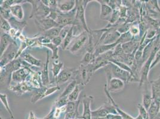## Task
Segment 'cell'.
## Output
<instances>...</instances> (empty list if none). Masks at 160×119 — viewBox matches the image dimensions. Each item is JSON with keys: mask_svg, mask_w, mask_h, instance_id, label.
<instances>
[{"mask_svg": "<svg viewBox=\"0 0 160 119\" xmlns=\"http://www.w3.org/2000/svg\"><path fill=\"white\" fill-rule=\"evenodd\" d=\"M34 20L38 30L41 32L47 31L48 30L52 29L53 27L60 26L56 21H54L52 19H50L48 17H46L45 19H42L40 20L34 19Z\"/></svg>", "mask_w": 160, "mask_h": 119, "instance_id": "13", "label": "cell"}, {"mask_svg": "<svg viewBox=\"0 0 160 119\" xmlns=\"http://www.w3.org/2000/svg\"><path fill=\"white\" fill-rule=\"evenodd\" d=\"M133 40V36L132 35L131 33H130L129 31H128L127 32L121 34L120 38H118V40H117V42L118 44H122L128 42H130Z\"/></svg>", "mask_w": 160, "mask_h": 119, "instance_id": "39", "label": "cell"}, {"mask_svg": "<svg viewBox=\"0 0 160 119\" xmlns=\"http://www.w3.org/2000/svg\"><path fill=\"white\" fill-rule=\"evenodd\" d=\"M76 1L75 0H64L58 1V9L60 12L66 13L73 10L76 7Z\"/></svg>", "mask_w": 160, "mask_h": 119, "instance_id": "17", "label": "cell"}, {"mask_svg": "<svg viewBox=\"0 0 160 119\" xmlns=\"http://www.w3.org/2000/svg\"><path fill=\"white\" fill-rule=\"evenodd\" d=\"M155 39H156V37L148 44V45L145 48V49L143 50V63L147 61V60L148 59V58L149 57L150 55L151 54V53L153 51L154 46L155 45Z\"/></svg>", "mask_w": 160, "mask_h": 119, "instance_id": "33", "label": "cell"}, {"mask_svg": "<svg viewBox=\"0 0 160 119\" xmlns=\"http://www.w3.org/2000/svg\"><path fill=\"white\" fill-rule=\"evenodd\" d=\"M28 119H37V117L35 116V114L33 113L32 111L29 112V117Z\"/></svg>", "mask_w": 160, "mask_h": 119, "instance_id": "47", "label": "cell"}, {"mask_svg": "<svg viewBox=\"0 0 160 119\" xmlns=\"http://www.w3.org/2000/svg\"><path fill=\"white\" fill-rule=\"evenodd\" d=\"M150 85L152 99L160 107V76L157 79L151 81Z\"/></svg>", "mask_w": 160, "mask_h": 119, "instance_id": "18", "label": "cell"}, {"mask_svg": "<svg viewBox=\"0 0 160 119\" xmlns=\"http://www.w3.org/2000/svg\"><path fill=\"white\" fill-rule=\"evenodd\" d=\"M105 86L109 93H118L124 89L125 82L119 79L112 78L109 81L107 82Z\"/></svg>", "mask_w": 160, "mask_h": 119, "instance_id": "15", "label": "cell"}, {"mask_svg": "<svg viewBox=\"0 0 160 119\" xmlns=\"http://www.w3.org/2000/svg\"><path fill=\"white\" fill-rule=\"evenodd\" d=\"M160 107L154 101H152V104L148 110L150 119H155L160 114Z\"/></svg>", "mask_w": 160, "mask_h": 119, "instance_id": "35", "label": "cell"}, {"mask_svg": "<svg viewBox=\"0 0 160 119\" xmlns=\"http://www.w3.org/2000/svg\"><path fill=\"white\" fill-rule=\"evenodd\" d=\"M19 46L20 45H19L18 41L15 40H14L8 46L3 55L1 56L0 68L5 66L7 64L16 59L19 49Z\"/></svg>", "mask_w": 160, "mask_h": 119, "instance_id": "6", "label": "cell"}, {"mask_svg": "<svg viewBox=\"0 0 160 119\" xmlns=\"http://www.w3.org/2000/svg\"><path fill=\"white\" fill-rule=\"evenodd\" d=\"M76 70H75V69L73 68L65 67L63 69L54 80V82L56 83V85L60 86L61 85L67 83L70 79L72 78V77L75 76Z\"/></svg>", "mask_w": 160, "mask_h": 119, "instance_id": "10", "label": "cell"}, {"mask_svg": "<svg viewBox=\"0 0 160 119\" xmlns=\"http://www.w3.org/2000/svg\"><path fill=\"white\" fill-rule=\"evenodd\" d=\"M84 85L81 83H78V85L76 86L75 88L74 89L72 93H71L68 97L69 101H77L79 99V96L80 93L84 89Z\"/></svg>", "mask_w": 160, "mask_h": 119, "instance_id": "32", "label": "cell"}, {"mask_svg": "<svg viewBox=\"0 0 160 119\" xmlns=\"http://www.w3.org/2000/svg\"><path fill=\"white\" fill-rule=\"evenodd\" d=\"M20 59L26 61L29 64L34 67H40L41 64V61L36 59L35 57L30 54L24 51L20 56Z\"/></svg>", "mask_w": 160, "mask_h": 119, "instance_id": "25", "label": "cell"}, {"mask_svg": "<svg viewBox=\"0 0 160 119\" xmlns=\"http://www.w3.org/2000/svg\"><path fill=\"white\" fill-rule=\"evenodd\" d=\"M0 119H2V118H1H1H0Z\"/></svg>", "mask_w": 160, "mask_h": 119, "instance_id": "52", "label": "cell"}, {"mask_svg": "<svg viewBox=\"0 0 160 119\" xmlns=\"http://www.w3.org/2000/svg\"><path fill=\"white\" fill-rule=\"evenodd\" d=\"M88 33L85 31L73 40L67 50H68L72 54H77L86 44H88Z\"/></svg>", "mask_w": 160, "mask_h": 119, "instance_id": "7", "label": "cell"}, {"mask_svg": "<svg viewBox=\"0 0 160 119\" xmlns=\"http://www.w3.org/2000/svg\"><path fill=\"white\" fill-rule=\"evenodd\" d=\"M46 88L47 87L46 86H43L38 89H35V93L32 95L31 98V102L32 104H35L38 101L44 98Z\"/></svg>", "mask_w": 160, "mask_h": 119, "instance_id": "29", "label": "cell"}, {"mask_svg": "<svg viewBox=\"0 0 160 119\" xmlns=\"http://www.w3.org/2000/svg\"><path fill=\"white\" fill-rule=\"evenodd\" d=\"M14 40L10 36L9 33L2 32L1 34V42H0V55L2 56L6 51L8 46L13 42Z\"/></svg>", "mask_w": 160, "mask_h": 119, "instance_id": "22", "label": "cell"}, {"mask_svg": "<svg viewBox=\"0 0 160 119\" xmlns=\"http://www.w3.org/2000/svg\"><path fill=\"white\" fill-rule=\"evenodd\" d=\"M140 41L132 40L130 42L121 44L124 53L127 54H135L140 46Z\"/></svg>", "mask_w": 160, "mask_h": 119, "instance_id": "21", "label": "cell"}, {"mask_svg": "<svg viewBox=\"0 0 160 119\" xmlns=\"http://www.w3.org/2000/svg\"><path fill=\"white\" fill-rule=\"evenodd\" d=\"M12 16L18 20H22L24 18V11L22 3H16L10 8Z\"/></svg>", "mask_w": 160, "mask_h": 119, "instance_id": "24", "label": "cell"}, {"mask_svg": "<svg viewBox=\"0 0 160 119\" xmlns=\"http://www.w3.org/2000/svg\"><path fill=\"white\" fill-rule=\"evenodd\" d=\"M105 93H106L109 101L113 104L114 107H115V109L117 110V112H118V114L120 115V116L122 117V119H136L135 118L133 117L132 116H130V114H127V112H125L124 111H123L122 109H121L120 107L117 104V103L115 102V101L113 100L112 97L111 96L110 93H109L107 90V87L105 86Z\"/></svg>", "mask_w": 160, "mask_h": 119, "instance_id": "23", "label": "cell"}, {"mask_svg": "<svg viewBox=\"0 0 160 119\" xmlns=\"http://www.w3.org/2000/svg\"><path fill=\"white\" fill-rule=\"evenodd\" d=\"M22 60L20 58L14 60L5 66L1 68V86H10L12 76L14 72L22 68Z\"/></svg>", "mask_w": 160, "mask_h": 119, "instance_id": "3", "label": "cell"}, {"mask_svg": "<svg viewBox=\"0 0 160 119\" xmlns=\"http://www.w3.org/2000/svg\"><path fill=\"white\" fill-rule=\"evenodd\" d=\"M77 119H81V118H80V117H79V118H77Z\"/></svg>", "mask_w": 160, "mask_h": 119, "instance_id": "49", "label": "cell"}, {"mask_svg": "<svg viewBox=\"0 0 160 119\" xmlns=\"http://www.w3.org/2000/svg\"><path fill=\"white\" fill-rule=\"evenodd\" d=\"M26 81L34 89H38L44 86L41 79V72L32 71L27 78Z\"/></svg>", "mask_w": 160, "mask_h": 119, "instance_id": "14", "label": "cell"}, {"mask_svg": "<svg viewBox=\"0 0 160 119\" xmlns=\"http://www.w3.org/2000/svg\"><path fill=\"white\" fill-rule=\"evenodd\" d=\"M92 1H76V15L73 26L80 29L81 32H90V29L87 26L85 16V10L88 2Z\"/></svg>", "mask_w": 160, "mask_h": 119, "instance_id": "2", "label": "cell"}, {"mask_svg": "<svg viewBox=\"0 0 160 119\" xmlns=\"http://www.w3.org/2000/svg\"><path fill=\"white\" fill-rule=\"evenodd\" d=\"M32 6V13L29 19L40 20L47 17L50 13V9L46 6L42 1H26Z\"/></svg>", "mask_w": 160, "mask_h": 119, "instance_id": "5", "label": "cell"}, {"mask_svg": "<svg viewBox=\"0 0 160 119\" xmlns=\"http://www.w3.org/2000/svg\"><path fill=\"white\" fill-rule=\"evenodd\" d=\"M160 45L158 44V41L157 40V37L155 39V45L154 46L153 51L150 55L148 59L143 63L142 65V68L140 69V78H139V86L141 87L143 85H145L146 83H148V75H149V72L151 70V67L152 65V63L153 62V60L155 59V54L158 50L160 49Z\"/></svg>", "mask_w": 160, "mask_h": 119, "instance_id": "4", "label": "cell"}, {"mask_svg": "<svg viewBox=\"0 0 160 119\" xmlns=\"http://www.w3.org/2000/svg\"><path fill=\"white\" fill-rule=\"evenodd\" d=\"M104 68L107 76V82L112 78L119 79L125 83L130 82H139V78L126 70L122 69L120 67L115 65L112 62H109L107 66Z\"/></svg>", "mask_w": 160, "mask_h": 119, "instance_id": "1", "label": "cell"}, {"mask_svg": "<svg viewBox=\"0 0 160 119\" xmlns=\"http://www.w3.org/2000/svg\"><path fill=\"white\" fill-rule=\"evenodd\" d=\"M37 119H39V118H37Z\"/></svg>", "mask_w": 160, "mask_h": 119, "instance_id": "51", "label": "cell"}, {"mask_svg": "<svg viewBox=\"0 0 160 119\" xmlns=\"http://www.w3.org/2000/svg\"><path fill=\"white\" fill-rule=\"evenodd\" d=\"M33 70L27 67H22L20 69L14 72L12 76V83H19L26 81L27 78ZM10 83V84H11Z\"/></svg>", "mask_w": 160, "mask_h": 119, "instance_id": "12", "label": "cell"}, {"mask_svg": "<svg viewBox=\"0 0 160 119\" xmlns=\"http://www.w3.org/2000/svg\"><path fill=\"white\" fill-rule=\"evenodd\" d=\"M0 20H1V25H0L1 29L3 31V32H8L10 31V29H12L10 23L8 21V20L4 19L2 16H1Z\"/></svg>", "mask_w": 160, "mask_h": 119, "instance_id": "40", "label": "cell"}, {"mask_svg": "<svg viewBox=\"0 0 160 119\" xmlns=\"http://www.w3.org/2000/svg\"><path fill=\"white\" fill-rule=\"evenodd\" d=\"M49 63H50L49 54H48V51H47L46 60L43 65V69L41 71L42 83L43 86L46 87H49L51 84L50 82V78H49V69H48Z\"/></svg>", "mask_w": 160, "mask_h": 119, "instance_id": "20", "label": "cell"}, {"mask_svg": "<svg viewBox=\"0 0 160 119\" xmlns=\"http://www.w3.org/2000/svg\"><path fill=\"white\" fill-rule=\"evenodd\" d=\"M77 37V36L74 33V26H72L69 31L67 34L66 37L63 40V42L62 44V48L63 50H66L69 45L71 44L73 40Z\"/></svg>", "mask_w": 160, "mask_h": 119, "instance_id": "26", "label": "cell"}, {"mask_svg": "<svg viewBox=\"0 0 160 119\" xmlns=\"http://www.w3.org/2000/svg\"><path fill=\"white\" fill-rule=\"evenodd\" d=\"M136 119H143V117L141 116V115H140L139 114V115L135 118Z\"/></svg>", "mask_w": 160, "mask_h": 119, "instance_id": "48", "label": "cell"}, {"mask_svg": "<svg viewBox=\"0 0 160 119\" xmlns=\"http://www.w3.org/2000/svg\"><path fill=\"white\" fill-rule=\"evenodd\" d=\"M63 27L61 26L53 27L52 29H50L48 30L47 31H45L44 32L41 33V34L47 36L48 38H49L50 39L52 40L54 38L59 36L60 32H61Z\"/></svg>", "mask_w": 160, "mask_h": 119, "instance_id": "34", "label": "cell"}, {"mask_svg": "<svg viewBox=\"0 0 160 119\" xmlns=\"http://www.w3.org/2000/svg\"><path fill=\"white\" fill-rule=\"evenodd\" d=\"M0 99H1V101L2 103V104L5 107V108L6 109V110L9 113L11 118L12 119H14L13 114V112H12V110L10 107L8 102L7 94L4 93H0Z\"/></svg>", "mask_w": 160, "mask_h": 119, "instance_id": "37", "label": "cell"}, {"mask_svg": "<svg viewBox=\"0 0 160 119\" xmlns=\"http://www.w3.org/2000/svg\"><path fill=\"white\" fill-rule=\"evenodd\" d=\"M8 88L10 91H13L18 95H22L24 93H31L35 90L27 81L19 83L10 84Z\"/></svg>", "mask_w": 160, "mask_h": 119, "instance_id": "11", "label": "cell"}, {"mask_svg": "<svg viewBox=\"0 0 160 119\" xmlns=\"http://www.w3.org/2000/svg\"><path fill=\"white\" fill-rule=\"evenodd\" d=\"M54 107H53L50 110V112L47 114V116L44 118V119H56L54 116Z\"/></svg>", "mask_w": 160, "mask_h": 119, "instance_id": "46", "label": "cell"}, {"mask_svg": "<svg viewBox=\"0 0 160 119\" xmlns=\"http://www.w3.org/2000/svg\"><path fill=\"white\" fill-rule=\"evenodd\" d=\"M63 63L59 61L58 60H54L53 64H52V72H53V82L56 79V78L58 77V76L59 75V74L60 73V72L62 70V68L63 67ZM53 82L51 83V84L53 83Z\"/></svg>", "mask_w": 160, "mask_h": 119, "instance_id": "30", "label": "cell"}, {"mask_svg": "<svg viewBox=\"0 0 160 119\" xmlns=\"http://www.w3.org/2000/svg\"><path fill=\"white\" fill-rule=\"evenodd\" d=\"M159 118L160 119V114H159Z\"/></svg>", "mask_w": 160, "mask_h": 119, "instance_id": "50", "label": "cell"}, {"mask_svg": "<svg viewBox=\"0 0 160 119\" xmlns=\"http://www.w3.org/2000/svg\"><path fill=\"white\" fill-rule=\"evenodd\" d=\"M153 99L152 97L151 91L148 90L146 88L144 93H143V98H142V105L146 108L147 110H148L150 106L152 104Z\"/></svg>", "mask_w": 160, "mask_h": 119, "instance_id": "28", "label": "cell"}, {"mask_svg": "<svg viewBox=\"0 0 160 119\" xmlns=\"http://www.w3.org/2000/svg\"><path fill=\"white\" fill-rule=\"evenodd\" d=\"M42 47H46L48 49L52 51V53H53L52 59H54V60L59 59V47L58 46H56L52 42H51L49 44L42 45Z\"/></svg>", "mask_w": 160, "mask_h": 119, "instance_id": "38", "label": "cell"}, {"mask_svg": "<svg viewBox=\"0 0 160 119\" xmlns=\"http://www.w3.org/2000/svg\"><path fill=\"white\" fill-rule=\"evenodd\" d=\"M109 114H118L115 107L113 104L109 101L108 102H105L100 107L92 112V118H102L105 117Z\"/></svg>", "mask_w": 160, "mask_h": 119, "instance_id": "8", "label": "cell"}, {"mask_svg": "<svg viewBox=\"0 0 160 119\" xmlns=\"http://www.w3.org/2000/svg\"><path fill=\"white\" fill-rule=\"evenodd\" d=\"M76 15V7L69 13H63L59 12L56 21L61 27L73 26Z\"/></svg>", "mask_w": 160, "mask_h": 119, "instance_id": "9", "label": "cell"}, {"mask_svg": "<svg viewBox=\"0 0 160 119\" xmlns=\"http://www.w3.org/2000/svg\"><path fill=\"white\" fill-rule=\"evenodd\" d=\"M93 97L92 96L84 95L82 97V102L83 105V112L80 118L82 119H92V110L91 104L93 101Z\"/></svg>", "mask_w": 160, "mask_h": 119, "instance_id": "16", "label": "cell"}, {"mask_svg": "<svg viewBox=\"0 0 160 119\" xmlns=\"http://www.w3.org/2000/svg\"><path fill=\"white\" fill-rule=\"evenodd\" d=\"M8 21L10 23L12 28L15 29L20 33H22L24 28L27 26L26 21H20L18 19H16V18H14L13 16L8 20Z\"/></svg>", "mask_w": 160, "mask_h": 119, "instance_id": "27", "label": "cell"}, {"mask_svg": "<svg viewBox=\"0 0 160 119\" xmlns=\"http://www.w3.org/2000/svg\"><path fill=\"white\" fill-rule=\"evenodd\" d=\"M52 42L56 46L59 47V46L62 45V44L63 42V40L59 36H57V37L54 38L53 40H52Z\"/></svg>", "mask_w": 160, "mask_h": 119, "instance_id": "45", "label": "cell"}, {"mask_svg": "<svg viewBox=\"0 0 160 119\" xmlns=\"http://www.w3.org/2000/svg\"><path fill=\"white\" fill-rule=\"evenodd\" d=\"M160 62V49L158 50V51L155 54V59L153 60V62L152 63V65L151 67V69H152L154 67L156 66Z\"/></svg>", "mask_w": 160, "mask_h": 119, "instance_id": "44", "label": "cell"}, {"mask_svg": "<svg viewBox=\"0 0 160 119\" xmlns=\"http://www.w3.org/2000/svg\"><path fill=\"white\" fill-rule=\"evenodd\" d=\"M68 102H69V100L68 97L59 98L54 102V107L55 108H61L67 106Z\"/></svg>", "mask_w": 160, "mask_h": 119, "instance_id": "41", "label": "cell"}, {"mask_svg": "<svg viewBox=\"0 0 160 119\" xmlns=\"http://www.w3.org/2000/svg\"><path fill=\"white\" fill-rule=\"evenodd\" d=\"M95 1L99 2L101 5V11H100V19L102 20H107L108 22L111 19V16L113 13V10L111 7H109L105 1Z\"/></svg>", "mask_w": 160, "mask_h": 119, "instance_id": "19", "label": "cell"}, {"mask_svg": "<svg viewBox=\"0 0 160 119\" xmlns=\"http://www.w3.org/2000/svg\"><path fill=\"white\" fill-rule=\"evenodd\" d=\"M95 59V57L93 53H87L85 54L82 60L81 61V65L80 66H86L87 65L92 63Z\"/></svg>", "mask_w": 160, "mask_h": 119, "instance_id": "36", "label": "cell"}, {"mask_svg": "<svg viewBox=\"0 0 160 119\" xmlns=\"http://www.w3.org/2000/svg\"><path fill=\"white\" fill-rule=\"evenodd\" d=\"M0 11H1V16H2V17H4L7 20H9L12 17L10 9H5L1 7Z\"/></svg>", "mask_w": 160, "mask_h": 119, "instance_id": "43", "label": "cell"}, {"mask_svg": "<svg viewBox=\"0 0 160 119\" xmlns=\"http://www.w3.org/2000/svg\"><path fill=\"white\" fill-rule=\"evenodd\" d=\"M78 82L76 79L72 80L71 82H69V83L67 85L65 88V90L63 91V93H61L59 98H64L68 97L71 93H72L74 89L75 88L76 86L78 85Z\"/></svg>", "mask_w": 160, "mask_h": 119, "instance_id": "31", "label": "cell"}, {"mask_svg": "<svg viewBox=\"0 0 160 119\" xmlns=\"http://www.w3.org/2000/svg\"><path fill=\"white\" fill-rule=\"evenodd\" d=\"M138 110L139 112V114L141 115V116L143 117V119H150V117L149 115V113L148 110H146V108L143 106L142 104H138Z\"/></svg>", "mask_w": 160, "mask_h": 119, "instance_id": "42", "label": "cell"}]
</instances>
